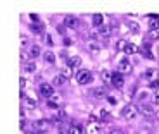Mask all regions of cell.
<instances>
[{"mask_svg": "<svg viewBox=\"0 0 159 134\" xmlns=\"http://www.w3.org/2000/svg\"><path fill=\"white\" fill-rule=\"evenodd\" d=\"M75 79H76V83H78V84L87 86V84H90L92 81H93V74H92L88 69H80V71L76 72Z\"/></svg>", "mask_w": 159, "mask_h": 134, "instance_id": "cell-1", "label": "cell"}, {"mask_svg": "<svg viewBox=\"0 0 159 134\" xmlns=\"http://www.w3.org/2000/svg\"><path fill=\"white\" fill-rule=\"evenodd\" d=\"M38 93L43 96L45 100H50L52 96H54V93H56V91H54V86H52L50 83H42L38 86Z\"/></svg>", "mask_w": 159, "mask_h": 134, "instance_id": "cell-2", "label": "cell"}, {"mask_svg": "<svg viewBox=\"0 0 159 134\" xmlns=\"http://www.w3.org/2000/svg\"><path fill=\"white\" fill-rule=\"evenodd\" d=\"M131 71H133V65H131V62H130L128 57H125V59L119 60L118 72H121V74H131Z\"/></svg>", "mask_w": 159, "mask_h": 134, "instance_id": "cell-3", "label": "cell"}, {"mask_svg": "<svg viewBox=\"0 0 159 134\" xmlns=\"http://www.w3.org/2000/svg\"><path fill=\"white\" fill-rule=\"evenodd\" d=\"M139 112H140L142 115H145V117H154V115L157 114L152 103H140V107H139Z\"/></svg>", "mask_w": 159, "mask_h": 134, "instance_id": "cell-4", "label": "cell"}, {"mask_svg": "<svg viewBox=\"0 0 159 134\" xmlns=\"http://www.w3.org/2000/svg\"><path fill=\"white\" fill-rule=\"evenodd\" d=\"M121 115H123L125 119H135L137 115H139V108H135L133 105H125L123 108H121Z\"/></svg>", "mask_w": 159, "mask_h": 134, "instance_id": "cell-5", "label": "cell"}, {"mask_svg": "<svg viewBox=\"0 0 159 134\" xmlns=\"http://www.w3.org/2000/svg\"><path fill=\"white\" fill-rule=\"evenodd\" d=\"M47 127H48V124H47L45 119H36L35 122H33V131H35V132H45Z\"/></svg>", "mask_w": 159, "mask_h": 134, "instance_id": "cell-6", "label": "cell"}, {"mask_svg": "<svg viewBox=\"0 0 159 134\" xmlns=\"http://www.w3.org/2000/svg\"><path fill=\"white\" fill-rule=\"evenodd\" d=\"M112 26H109V24H104V26H100L99 31H97V35H99V38H109V36L112 35Z\"/></svg>", "mask_w": 159, "mask_h": 134, "instance_id": "cell-7", "label": "cell"}, {"mask_svg": "<svg viewBox=\"0 0 159 134\" xmlns=\"http://www.w3.org/2000/svg\"><path fill=\"white\" fill-rule=\"evenodd\" d=\"M87 50L90 52L92 55H99V53H100V45H99V41H95V40L88 41V43H87Z\"/></svg>", "mask_w": 159, "mask_h": 134, "instance_id": "cell-8", "label": "cell"}, {"mask_svg": "<svg viewBox=\"0 0 159 134\" xmlns=\"http://www.w3.org/2000/svg\"><path fill=\"white\" fill-rule=\"evenodd\" d=\"M64 26H66V28H69V29H75L76 26H78V17L68 14V16L64 17Z\"/></svg>", "mask_w": 159, "mask_h": 134, "instance_id": "cell-9", "label": "cell"}, {"mask_svg": "<svg viewBox=\"0 0 159 134\" xmlns=\"http://www.w3.org/2000/svg\"><path fill=\"white\" fill-rule=\"evenodd\" d=\"M85 134H100V124H99V122H90V124H87Z\"/></svg>", "mask_w": 159, "mask_h": 134, "instance_id": "cell-10", "label": "cell"}, {"mask_svg": "<svg viewBox=\"0 0 159 134\" xmlns=\"http://www.w3.org/2000/svg\"><path fill=\"white\" fill-rule=\"evenodd\" d=\"M61 102H62L61 95L59 93H54V96H52L50 100H47V105L50 107V108H57V107H61Z\"/></svg>", "mask_w": 159, "mask_h": 134, "instance_id": "cell-11", "label": "cell"}, {"mask_svg": "<svg viewBox=\"0 0 159 134\" xmlns=\"http://www.w3.org/2000/svg\"><path fill=\"white\" fill-rule=\"evenodd\" d=\"M23 72H24V74H35V72H36L35 60H30V62L23 64Z\"/></svg>", "mask_w": 159, "mask_h": 134, "instance_id": "cell-12", "label": "cell"}, {"mask_svg": "<svg viewBox=\"0 0 159 134\" xmlns=\"http://www.w3.org/2000/svg\"><path fill=\"white\" fill-rule=\"evenodd\" d=\"M36 105H38V102H36L33 96H26V98L23 100V107L24 108H30V110H35Z\"/></svg>", "mask_w": 159, "mask_h": 134, "instance_id": "cell-13", "label": "cell"}, {"mask_svg": "<svg viewBox=\"0 0 159 134\" xmlns=\"http://www.w3.org/2000/svg\"><path fill=\"white\" fill-rule=\"evenodd\" d=\"M112 84H114L116 88H123L125 79H123V74H121V72H112Z\"/></svg>", "mask_w": 159, "mask_h": 134, "instance_id": "cell-14", "label": "cell"}, {"mask_svg": "<svg viewBox=\"0 0 159 134\" xmlns=\"http://www.w3.org/2000/svg\"><path fill=\"white\" fill-rule=\"evenodd\" d=\"M142 77H143V79H147V81H151V83H152V81H156V79L159 77V74H157V71H156V69H147V71H145V72L142 74Z\"/></svg>", "mask_w": 159, "mask_h": 134, "instance_id": "cell-15", "label": "cell"}, {"mask_svg": "<svg viewBox=\"0 0 159 134\" xmlns=\"http://www.w3.org/2000/svg\"><path fill=\"white\" fill-rule=\"evenodd\" d=\"M104 19H106V17L102 16V14H93V16H92V24H93V26H97V28H100V26H104Z\"/></svg>", "mask_w": 159, "mask_h": 134, "instance_id": "cell-16", "label": "cell"}, {"mask_svg": "<svg viewBox=\"0 0 159 134\" xmlns=\"http://www.w3.org/2000/svg\"><path fill=\"white\" fill-rule=\"evenodd\" d=\"M30 29H31L33 33H36V35H40V33H43V23H42V21L31 23L30 24Z\"/></svg>", "mask_w": 159, "mask_h": 134, "instance_id": "cell-17", "label": "cell"}, {"mask_svg": "<svg viewBox=\"0 0 159 134\" xmlns=\"http://www.w3.org/2000/svg\"><path fill=\"white\" fill-rule=\"evenodd\" d=\"M68 65L71 67V69H73V67H80V65H81V57H80V55L69 57V59H68Z\"/></svg>", "mask_w": 159, "mask_h": 134, "instance_id": "cell-18", "label": "cell"}, {"mask_svg": "<svg viewBox=\"0 0 159 134\" xmlns=\"http://www.w3.org/2000/svg\"><path fill=\"white\" fill-rule=\"evenodd\" d=\"M19 47L21 50H28L30 47V38L26 35H19Z\"/></svg>", "mask_w": 159, "mask_h": 134, "instance_id": "cell-19", "label": "cell"}, {"mask_svg": "<svg viewBox=\"0 0 159 134\" xmlns=\"http://www.w3.org/2000/svg\"><path fill=\"white\" fill-rule=\"evenodd\" d=\"M100 79H102V83H112V74L109 71H106V69H102L100 71Z\"/></svg>", "mask_w": 159, "mask_h": 134, "instance_id": "cell-20", "label": "cell"}, {"mask_svg": "<svg viewBox=\"0 0 159 134\" xmlns=\"http://www.w3.org/2000/svg\"><path fill=\"white\" fill-rule=\"evenodd\" d=\"M43 60L47 64H50V65H52V64H56V55H54V52H52V50L45 52V53H43Z\"/></svg>", "mask_w": 159, "mask_h": 134, "instance_id": "cell-21", "label": "cell"}, {"mask_svg": "<svg viewBox=\"0 0 159 134\" xmlns=\"http://www.w3.org/2000/svg\"><path fill=\"white\" fill-rule=\"evenodd\" d=\"M66 83V77H64L62 74H57V76H54V81H52V86H62V84Z\"/></svg>", "mask_w": 159, "mask_h": 134, "instance_id": "cell-22", "label": "cell"}, {"mask_svg": "<svg viewBox=\"0 0 159 134\" xmlns=\"http://www.w3.org/2000/svg\"><path fill=\"white\" fill-rule=\"evenodd\" d=\"M125 53H128V55H135V53H139V47H137L135 43H128Z\"/></svg>", "mask_w": 159, "mask_h": 134, "instance_id": "cell-23", "label": "cell"}, {"mask_svg": "<svg viewBox=\"0 0 159 134\" xmlns=\"http://www.w3.org/2000/svg\"><path fill=\"white\" fill-rule=\"evenodd\" d=\"M30 57H31V60L33 59H35V57H38L40 55V53H42V52H40V47H38V45H33V47H30Z\"/></svg>", "mask_w": 159, "mask_h": 134, "instance_id": "cell-24", "label": "cell"}, {"mask_svg": "<svg viewBox=\"0 0 159 134\" xmlns=\"http://www.w3.org/2000/svg\"><path fill=\"white\" fill-rule=\"evenodd\" d=\"M61 74H62L64 77L68 79V77H71V76H73V69H71L69 65H64L62 69H61Z\"/></svg>", "mask_w": 159, "mask_h": 134, "instance_id": "cell-25", "label": "cell"}, {"mask_svg": "<svg viewBox=\"0 0 159 134\" xmlns=\"http://www.w3.org/2000/svg\"><path fill=\"white\" fill-rule=\"evenodd\" d=\"M93 96H95V98H107V95H106V91L102 90V88H95V90H93Z\"/></svg>", "mask_w": 159, "mask_h": 134, "instance_id": "cell-26", "label": "cell"}, {"mask_svg": "<svg viewBox=\"0 0 159 134\" xmlns=\"http://www.w3.org/2000/svg\"><path fill=\"white\" fill-rule=\"evenodd\" d=\"M126 28L130 29L131 33H139V29H140V28H139V24H137L135 21H130V23L126 24Z\"/></svg>", "mask_w": 159, "mask_h": 134, "instance_id": "cell-27", "label": "cell"}, {"mask_svg": "<svg viewBox=\"0 0 159 134\" xmlns=\"http://www.w3.org/2000/svg\"><path fill=\"white\" fill-rule=\"evenodd\" d=\"M126 47H128V41H126V40H119L118 43H116V48H118L119 52H125V50H126Z\"/></svg>", "mask_w": 159, "mask_h": 134, "instance_id": "cell-28", "label": "cell"}, {"mask_svg": "<svg viewBox=\"0 0 159 134\" xmlns=\"http://www.w3.org/2000/svg\"><path fill=\"white\" fill-rule=\"evenodd\" d=\"M28 57H30V52H26V50H21V53H19V59H21V62H23V64L30 62V60H28Z\"/></svg>", "mask_w": 159, "mask_h": 134, "instance_id": "cell-29", "label": "cell"}, {"mask_svg": "<svg viewBox=\"0 0 159 134\" xmlns=\"http://www.w3.org/2000/svg\"><path fill=\"white\" fill-rule=\"evenodd\" d=\"M68 134H81V129H80L78 126H71L68 129Z\"/></svg>", "mask_w": 159, "mask_h": 134, "instance_id": "cell-30", "label": "cell"}, {"mask_svg": "<svg viewBox=\"0 0 159 134\" xmlns=\"http://www.w3.org/2000/svg\"><path fill=\"white\" fill-rule=\"evenodd\" d=\"M43 41L48 45V47H52V45H54V40H52V36L48 35V33H47V35H43Z\"/></svg>", "mask_w": 159, "mask_h": 134, "instance_id": "cell-31", "label": "cell"}, {"mask_svg": "<svg viewBox=\"0 0 159 134\" xmlns=\"http://www.w3.org/2000/svg\"><path fill=\"white\" fill-rule=\"evenodd\" d=\"M149 36H151L152 40H159V29H151V31H149Z\"/></svg>", "mask_w": 159, "mask_h": 134, "instance_id": "cell-32", "label": "cell"}, {"mask_svg": "<svg viewBox=\"0 0 159 134\" xmlns=\"http://www.w3.org/2000/svg\"><path fill=\"white\" fill-rule=\"evenodd\" d=\"M152 105H159V91H156L152 95Z\"/></svg>", "mask_w": 159, "mask_h": 134, "instance_id": "cell-33", "label": "cell"}, {"mask_svg": "<svg viewBox=\"0 0 159 134\" xmlns=\"http://www.w3.org/2000/svg\"><path fill=\"white\" fill-rule=\"evenodd\" d=\"M26 84H28V79H26V77H19V86H21V90H24V88H26Z\"/></svg>", "mask_w": 159, "mask_h": 134, "instance_id": "cell-34", "label": "cell"}, {"mask_svg": "<svg viewBox=\"0 0 159 134\" xmlns=\"http://www.w3.org/2000/svg\"><path fill=\"white\" fill-rule=\"evenodd\" d=\"M19 115H21V120H26V108H24V107H21Z\"/></svg>", "mask_w": 159, "mask_h": 134, "instance_id": "cell-35", "label": "cell"}, {"mask_svg": "<svg viewBox=\"0 0 159 134\" xmlns=\"http://www.w3.org/2000/svg\"><path fill=\"white\" fill-rule=\"evenodd\" d=\"M107 102L111 103V105H116V103H118V100H116L114 96H107Z\"/></svg>", "mask_w": 159, "mask_h": 134, "instance_id": "cell-36", "label": "cell"}, {"mask_svg": "<svg viewBox=\"0 0 159 134\" xmlns=\"http://www.w3.org/2000/svg\"><path fill=\"white\" fill-rule=\"evenodd\" d=\"M71 43H73V40H71V38H64V45H66V47H69Z\"/></svg>", "mask_w": 159, "mask_h": 134, "instance_id": "cell-37", "label": "cell"}, {"mask_svg": "<svg viewBox=\"0 0 159 134\" xmlns=\"http://www.w3.org/2000/svg\"><path fill=\"white\" fill-rule=\"evenodd\" d=\"M151 86H152V88H159V79H156V81H152V83H151Z\"/></svg>", "mask_w": 159, "mask_h": 134, "instance_id": "cell-38", "label": "cell"}, {"mask_svg": "<svg viewBox=\"0 0 159 134\" xmlns=\"http://www.w3.org/2000/svg\"><path fill=\"white\" fill-rule=\"evenodd\" d=\"M145 96H147V93H145V91H142V93H139V100H143Z\"/></svg>", "mask_w": 159, "mask_h": 134, "instance_id": "cell-39", "label": "cell"}, {"mask_svg": "<svg viewBox=\"0 0 159 134\" xmlns=\"http://www.w3.org/2000/svg\"><path fill=\"white\" fill-rule=\"evenodd\" d=\"M30 19L35 21V23H36V21H38V16H36V14H30Z\"/></svg>", "mask_w": 159, "mask_h": 134, "instance_id": "cell-40", "label": "cell"}, {"mask_svg": "<svg viewBox=\"0 0 159 134\" xmlns=\"http://www.w3.org/2000/svg\"><path fill=\"white\" fill-rule=\"evenodd\" d=\"M111 134H125L121 129H114V131H111Z\"/></svg>", "mask_w": 159, "mask_h": 134, "instance_id": "cell-41", "label": "cell"}, {"mask_svg": "<svg viewBox=\"0 0 159 134\" xmlns=\"http://www.w3.org/2000/svg\"><path fill=\"white\" fill-rule=\"evenodd\" d=\"M142 134H149V132H147V131H142Z\"/></svg>", "mask_w": 159, "mask_h": 134, "instance_id": "cell-42", "label": "cell"}, {"mask_svg": "<svg viewBox=\"0 0 159 134\" xmlns=\"http://www.w3.org/2000/svg\"><path fill=\"white\" fill-rule=\"evenodd\" d=\"M156 115H157V120H159V110H157V114H156Z\"/></svg>", "mask_w": 159, "mask_h": 134, "instance_id": "cell-43", "label": "cell"}, {"mask_svg": "<svg viewBox=\"0 0 159 134\" xmlns=\"http://www.w3.org/2000/svg\"><path fill=\"white\" fill-rule=\"evenodd\" d=\"M24 134H33V131H31V132H24Z\"/></svg>", "mask_w": 159, "mask_h": 134, "instance_id": "cell-44", "label": "cell"}, {"mask_svg": "<svg viewBox=\"0 0 159 134\" xmlns=\"http://www.w3.org/2000/svg\"><path fill=\"white\" fill-rule=\"evenodd\" d=\"M157 17H159V16H157Z\"/></svg>", "mask_w": 159, "mask_h": 134, "instance_id": "cell-45", "label": "cell"}]
</instances>
